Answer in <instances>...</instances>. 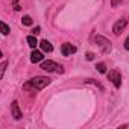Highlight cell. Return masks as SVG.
Returning <instances> with one entry per match:
<instances>
[{"label":"cell","mask_w":129,"mask_h":129,"mask_svg":"<svg viewBox=\"0 0 129 129\" xmlns=\"http://www.w3.org/2000/svg\"><path fill=\"white\" fill-rule=\"evenodd\" d=\"M120 3H121V0H111V5H112V8H117Z\"/></svg>","instance_id":"obj_15"},{"label":"cell","mask_w":129,"mask_h":129,"mask_svg":"<svg viewBox=\"0 0 129 129\" xmlns=\"http://www.w3.org/2000/svg\"><path fill=\"white\" fill-rule=\"evenodd\" d=\"M21 23H23L24 26H30V24H32V18H30L29 15H26V17H23V20H21Z\"/></svg>","instance_id":"obj_11"},{"label":"cell","mask_w":129,"mask_h":129,"mask_svg":"<svg viewBox=\"0 0 129 129\" xmlns=\"http://www.w3.org/2000/svg\"><path fill=\"white\" fill-rule=\"evenodd\" d=\"M93 58H94V55H93V53H87V59H88V61H91Z\"/></svg>","instance_id":"obj_18"},{"label":"cell","mask_w":129,"mask_h":129,"mask_svg":"<svg viewBox=\"0 0 129 129\" xmlns=\"http://www.w3.org/2000/svg\"><path fill=\"white\" fill-rule=\"evenodd\" d=\"M40 30H41V29L37 26V27H34V29H32V34H34V35H38V34H40Z\"/></svg>","instance_id":"obj_16"},{"label":"cell","mask_w":129,"mask_h":129,"mask_svg":"<svg viewBox=\"0 0 129 129\" xmlns=\"http://www.w3.org/2000/svg\"><path fill=\"white\" fill-rule=\"evenodd\" d=\"M5 70H6V61H3V62H2V69H0V78H3Z\"/></svg>","instance_id":"obj_13"},{"label":"cell","mask_w":129,"mask_h":129,"mask_svg":"<svg viewBox=\"0 0 129 129\" xmlns=\"http://www.w3.org/2000/svg\"><path fill=\"white\" fill-rule=\"evenodd\" d=\"M94 41L99 44V47L102 49V52H103V53H109V52H111V43H109L106 38H103V37L97 35V37H94Z\"/></svg>","instance_id":"obj_3"},{"label":"cell","mask_w":129,"mask_h":129,"mask_svg":"<svg viewBox=\"0 0 129 129\" xmlns=\"http://www.w3.org/2000/svg\"><path fill=\"white\" fill-rule=\"evenodd\" d=\"M61 52H62L64 56H70V55H73V53L76 52V47H75L73 44H70V43H66V44H62Z\"/></svg>","instance_id":"obj_6"},{"label":"cell","mask_w":129,"mask_h":129,"mask_svg":"<svg viewBox=\"0 0 129 129\" xmlns=\"http://www.w3.org/2000/svg\"><path fill=\"white\" fill-rule=\"evenodd\" d=\"M2 30H3V35H8L9 34V27L6 26V23H2Z\"/></svg>","instance_id":"obj_14"},{"label":"cell","mask_w":129,"mask_h":129,"mask_svg":"<svg viewBox=\"0 0 129 129\" xmlns=\"http://www.w3.org/2000/svg\"><path fill=\"white\" fill-rule=\"evenodd\" d=\"M26 40H27V44H29V46H30V47H37V46H38V44H40V43H38V41H37V38H35V37H34V35H29V37H27V38H26Z\"/></svg>","instance_id":"obj_10"},{"label":"cell","mask_w":129,"mask_h":129,"mask_svg":"<svg viewBox=\"0 0 129 129\" xmlns=\"http://www.w3.org/2000/svg\"><path fill=\"white\" fill-rule=\"evenodd\" d=\"M43 58H44V56H43V53H41L40 50H34V52H32V55H30V61H32L34 64L41 62V61H43Z\"/></svg>","instance_id":"obj_8"},{"label":"cell","mask_w":129,"mask_h":129,"mask_svg":"<svg viewBox=\"0 0 129 129\" xmlns=\"http://www.w3.org/2000/svg\"><path fill=\"white\" fill-rule=\"evenodd\" d=\"M108 79L112 81V84H114L117 88L121 85V76H120V73H118L117 70H111V72L108 73Z\"/></svg>","instance_id":"obj_4"},{"label":"cell","mask_w":129,"mask_h":129,"mask_svg":"<svg viewBox=\"0 0 129 129\" xmlns=\"http://www.w3.org/2000/svg\"><path fill=\"white\" fill-rule=\"evenodd\" d=\"M41 69L49 72V73H64V69L62 66H59V64L53 62V61H44L41 62Z\"/></svg>","instance_id":"obj_2"},{"label":"cell","mask_w":129,"mask_h":129,"mask_svg":"<svg viewBox=\"0 0 129 129\" xmlns=\"http://www.w3.org/2000/svg\"><path fill=\"white\" fill-rule=\"evenodd\" d=\"M124 49L126 50H129V37L126 38V41H124Z\"/></svg>","instance_id":"obj_17"},{"label":"cell","mask_w":129,"mask_h":129,"mask_svg":"<svg viewBox=\"0 0 129 129\" xmlns=\"http://www.w3.org/2000/svg\"><path fill=\"white\" fill-rule=\"evenodd\" d=\"M97 70H99L100 73H105V72H106V66H105L103 62H100V64H97Z\"/></svg>","instance_id":"obj_12"},{"label":"cell","mask_w":129,"mask_h":129,"mask_svg":"<svg viewBox=\"0 0 129 129\" xmlns=\"http://www.w3.org/2000/svg\"><path fill=\"white\" fill-rule=\"evenodd\" d=\"M49 84H50V79L49 78H46V76H37V78L27 81L23 85V90L24 91H40V90L46 88Z\"/></svg>","instance_id":"obj_1"},{"label":"cell","mask_w":129,"mask_h":129,"mask_svg":"<svg viewBox=\"0 0 129 129\" xmlns=\"http://www.w3.org/2000/svg\"><path fill=\"white\" fill-rule=\"evenodd\" d=\"M11 112H12V117H14L15 120H20V118L23 117V114H21V111H20V108H18V102H17V100L12 102V105H11Z\"/></svg>","instance_id":"obj_7"},{"label":"cell","mask_w":129,"mask_h":129,"mask_svg":"<svg viewBox=\"0 0 129 129\" xmlns=\"http://www.w3.org/2000/svg\"><path fill=\"white\" fill-rule=\"evenodd\" d=\"M126 24H127V20H126V18H120V20H117L115 24H114V27H112V32H114L115 35H120L121 30L126 27Z\"/></svg>","instance_id":"obj_5"},{"label":"cell","mask_w":129,"mask_h":129,"mask_svg":"<svg viewBox=\"0 0 129 129\" xmlns=\"http://www.w3.org/2000/svg\"><path fill=\"white\" fill-rule=\"evenodd\" d=\"M40 47H41V50H43V52H46V53H50V52L53 50V46H52L47 40H43V41L40 43Z\"/></svg>","instance_id":"obj_9"}]
</instances>
